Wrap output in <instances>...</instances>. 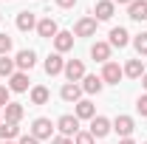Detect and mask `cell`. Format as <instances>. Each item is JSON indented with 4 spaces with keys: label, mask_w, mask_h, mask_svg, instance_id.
<instances>
[{
    "label": "cell",
    "mask_w": 147,
    "mask_h": 144,
    "mask_svg": "<svg viewBox=\"0 0 147 144\" xmlns=\"http://www.w3.org/2000/svg\"><path fill=\"white\" fill-rule=\"evenodd\" d=\"M57 130H59V136L74 139V136L79 133V119L71 116V113H65V116H59V119H57Z\"/></svg>",
    "instance_id": "cell-2"
},
{
    "label": "cell",
    "mask_w": 147,
    "mask_h": 144,
    "mask_svg": "<svg viewBox=\"0 0 147 144\" xmlns=\"http://www.w3.org/2000/svg\"><path fill=\"white\" fill-rule=\"evenodd\" d=\"M37 34L42 37V40H54V37L59 34V26H57V20L42 17L40 23H37Z\"/></svg>",
    "instance_id": "cell-8"
},
{
    "label": "cell",
    "mask_w": 147,
    "mask_h": 144,
    "mask_svg": "<svg viewBox=\"0 0 147 144\" xmlns=\"http://www.w3.org/2000/svg\"><path fill=\"white\" fill-rule=\"evenodd\" d=\"M54 48H57V54L71 51L74 48V31H59V34L54 37Z\"/></svg>",
    "instance_id": "cell-16"
},
{
    "label": "cell",
    "mask_w": 147,
    "mask_h": 144,
    "mask_svg": "<svg viewBox=\"0 0 147 144\" xmlns=\"http://www.w3.org/2000/svg\"><path fill=\"white\" fill-rule=\"evenodd\" d=\"M17 28H20V31H31V28H37V17L31 14V11H20V14H17Z\"/></svg>",
    "instance_id": "cell-22"
},
{
    "label": "cell",
    "mask_w": 147,
    "mask_h": 144,
    "mask_svg": "<svg viewBox=\"0 0 147 144\" xmlns=\"http://www.w3.org/2000/svg\"><path fill=\"white\" fill-rule=\"evenodd\" d=\"M113 11H116V3H113V0H99V3L93 6V17H96V23L110 20V17H113Z\"/></svg>",
    "instance_id": "cell-11"
},
{
    "label": "cell",
    "mask_w": 147,
    "mask_h": 144,
    "mask_svg": "<svg viewBox=\"0 0 147 144\" xmlns=\"http://www.w3.org/2000/svg\"><path fill=\"white\" fill-rule=\"evenodd\" d=\"M0 124H3V113H0Z\"/></svg>",
    "instance_id": "cell-38"
},
{
    "label": "cell",
    "mask_w": 147,
    "mask_h": 144,
    "mask_svg": "<svg viewBox=\"0 0 147 144\" xmlns=\"http://www.w3.org/2000/svg\"><path fill=\"white\" fill-rule=\"evenodd\" d=\"M65 71V59H62V54H48L45 57V73L48 76H57V73H62Z\"/></svg>",
    "instance_id": "cell-13"
},
{
    "label": "cell",
    "mask_w": 147,
    "mask_h": 144,
    "mask_svg": "<svg viewBox=\"0 0 147 144\" xmlns=\"http://www.w3.org/2000/svg\"><path fill=\"white\" fill-rule=\"evenodd\" d=\"M23 113H26V108H23L20 102H9V105L3 108V122H11V124H17L20 119H23Z\"/></svg>",
    "instance_id": "cell-14"
},
{
    "label": "cell",
    "mask_w": 147,
    "mask_h": 144,
    "mask_svg": "<svg viewBox=\"0 0 147 144\" xmlns=\"http://www.w3.org/2000/svg\"><path fill=\"white\" fill-rule=\"evenodd\" d=\"M9 90L26 93V90H28V73H26V71H14L11 76H9Z\"/></svg>",
    "instance_id": "cell-12"
},
{
    "label": "cell",
    "mask_w": 147,
    "mask_h": 144,
    "mask_svg": "<svg viewBox=\"0 0 147 144\" xmlns=\"http://www.w3.org/2000/svg\"><path fill=\"white\" fill-rule=\"evenodd\" d=\"M144 144H147V141H144Z\"/></svg>",
    "instance_id": "cell-40"
},
{
    "label": "cell",
    "mask_w": 147,
    "mask_h": 144,
    "mask_svg": "<svg viewBox=\"0 0 147 144\" xmlns=\"http://www.w3.org/2000/svg\"><path fill=\"white\" fill-rule=\"evenodd\" d=\"M17 136H20L17 124H11V122H3V124H0V141H14Z\"/></svg>",
    "instance_id": "cell-23"
},
{
    "label": "cell",
    "mask_w": 147,
    "mask_h": 144,
    "mask_svg": "<svg viewBox=\"0 0 147 144\" xmlns=\"http://www.w3.org/2000/svg\"><path fill=\"white\" fill-rule=\"evenodd\" d=\"M122 71H125V76H130V79H142V76H144V62H142V59H127V65H125Z\"/></svg>",
    "instance_id": "cell-21"
},
{
    "label": "cell",
    "mask_w": 147,
    "mask_h": 144,
    "mask_svg": "<svg viewBox=\"0 0 147 144\" xmlns=\"http://www.w3.org/2000/svg\"><path fill=\"white\" fill-rule=\"evenodd\" d=\"M9 51H11V37L0 34V57H9Z\"/></svg>",
    "instance_id": "cell-28"
},
{
    "label": "cell",
    "mask_w": 147,
    "mask_h": 144,
    "mask_svg": "<svg viewBox=\"0 0 147 144\" xmlns=\"http://www.w3.org/2000/svg\"><path fill=\"white\" fill-rule=\"evenodd\" d=\"M20 144H40V141H37L34 136H23V139H20Z\"/></svg>",
    "instance_id": "cell-33"
},
{
    "label": "cell",
    "mask_w": 147,
    "mask_h": 144,
    "mask_svg": "<svg viewBox=\"0 0 147 144\" xmlns=\"http://www.w3.org/2000/svg\"><path fill=\"white\" fill-rule=\"evenodd\" d=\"M48 99H51V93H48L45 85H34L31 88V105H45Z\"/></svg>",
    "instance_id": "cell-24"
},
{
    "label": "cell",
    "mask_w": 147,
    "mask_h": 144,
    "mask_svg": "<svg viewBox=\"0 0 147 144\" xmlns=\"http://www.w3.org/2000/svg\"><path fill=\"white\" fill-rule=\"evenodd\" d=\"M127 17L130 20H147V0H133L127 6Z\"/></svg>",
    "instance_id": "cell-20"
},
{
    "label": "cell",
    "mask_w": 147,
    "mask_h": 144,
    "mask_svg": "<svg viewBox=\"0 0 147 144\" xmlns=\"http://www.w3.org/2000/svg\"><path fill=\"white\" fill-rule=\"evenodd\" d=\"M9 96H11V90H9V85H0V108H6V105L11 102Z\"/></svg>",
    "instance_id": "cell-29"
},
{
    "label": "cell",
    "mask_w": 147,
    "mask_h": 144,
    "mask_svg": "<svg viewBox=\"0 0 147 144\" xmlns=\"http://www.w3.org/2000/svg\"><path fill=\"white\" fill-rule=\"evenodd\" d=\"M0 144H14V141H0Z\"/></svg>",
    "instance_id": "cell-37"
},
{
    "label": "cell",
    "mask_w": 147,
    "mask_h": 144,
    "mask_svg": "<svg viewBox=\"0 0 147 144\" xmlns=\"http://www.w3.org/2000/svg\"><path fill=\"white\" fill-rule=\"evenodd\" d=\"M96 17H79L74 26V37H96Z\"/></svg>",
    "instance_id": "cell-4"
},
{
    "label": "cell",
    "mask_w": 147,
    "mask_h": 144,
    "mask_svg": "<svg viewBox=\"0 0 147 144\" xmlns=\"http://www.w3.org/2000/svg\"><path fill=\"white\" fill-rule=\"evenodd\" d=\"M54 127H57V124H51V119L40 116V119H34V124H31V136H34L37 141H45V139H54Z\"/></svg>",
    "instance_id": "cell-1"
},
{
    "label": "cell",
    "mask_w": 147,
    "mask_h": 144,
    "mask_svg": "<svg viewBox=\"0 0 147 144\" xmlns=\"http://www.w3.org/2000/svg\"><path fill=\"white\" fill-rule=\"evenodd\" d=\"M142 85H144V90H147V71H144V76H142Z\"/></svg>",
    "instance_id": "cell-36"
},
{
    "label": "cell",
    "mask_w": 147,
    "mask_h": 144,
    "mask_svg": "<svg viewBox=\"0 0 147 144\" xmlns=\"http://www.w3.org/2000/svg\"><path fill=\"white\" fill-rule=\"evenodd\" d=\"M119 144H136V141H133V139H122Z\"/></svg>",
    "instance_id": "cell-35"
},
{
    "label": "cell",
    "mask_w": 147,
    "mask_h": 144,
    "mask_svg": "<svg viewBox=\"0 0 147 144\" xmlns=\"http://www.w3.org/2000/svg\"><path fill=\"white\" fill-rule=\"evenodd\" d=\"M14 65H17L20 71H31L37 65V54L31 48H23V51H17V57H14Z\"/></svg>",
    "instance_id": "cell-10"
},
{
    "label": "cell",
    "mask_w": 147,
    "mask_h": 144,
    "mask_svg": "<svg viewBox=\"0 0 147 144\" xmlns=\"http://www.w3.org/2000/svg\"><path fill=\"white\" fill-rule=\"evenodd\" d=\"M57 6H59V9H74L76 0H57Z\"/></svg>",
    "instance_id": "cell-32"
},
{
    "label": "cell",
    "mask_w": 147,
    "mask_h": 144,
    "mask_svg": "<svg viewBox=\"0 0 147 144\" xmlns=\"http://www.w3.org/2000/svg\"><path fill=\"white\" fill-rule=\"evenodd\" d=\"M82 93H85V90H82V85H76V82H65L62 90H59V96H62L68 105H76V102L82 99Z\"/></svg>",
    "instance_id": "cell-9"
},
{
    "label": "cell",
    "mask_w": 147,
    "mask_h": 144,
    "mask_svg": "<svg viewBox=\"0 0 147 144\" xmlns=\"http://www.w3.org/2000/svg\"><path fill=\"white\" fill-rule=\"evenodd\" d=\"M110 124H113V130H116V136H122V139H130V136H133V130H136L133 116H116Z\"/></svg>",
    "instance_id": "cell-3"
},
{
    "label": "cell",
    "mask_w": 147,
    "mask_h": 144,
    "mask_svg": "<svg viewBox=\"0 0 147 144\" xmlns=\"http://www.w3.org/2000/svg\"><path fill=\"white\" fill-rule=\"evenodd\" d=\"M133 48L139 51V57H147V31H142V34L133 37Z\"/></svg>",
    "instance_id": "cell-26"
},
{
    "label": "cell",
    "mask_w": 147,
    "mask_h": 144,
    "mask_svg": "<svg viewBox=\"0 0 147 144\" xmlns=\"http://www.w3.org/2000/svg\"><path fill=\"white\" fill-rule=\"evenodd\" d=\"M0 20H3V17H0Z\"/></svg>",
    "instance_id": "cell-39"
},
{
    "label": "cell",
    "mask_w": 147,
    "mask_h": 144,
    "mask_svg": "<svg viewBox=\"0 0 147 144\" xmlns=\"http://www.w3.org/2000/svg\"><path fill=\"white\" fill-rule=\"evenodd\" d=\"M14 68H17V65H14V59H9V57H0V76H3V79H9V76L14 73Z\"/></svg>",
    "instance_id": "cell-25"
},
{
    "label": "cell",
    "mask_w": 147,
    "mask_h": 144,
    "mask_svg": "<svg viewBox=\"0 0 147 144\" xmlns=\"http://www.w3.org/2000/svg\"><path fill=\"white\" fill-rule=\"evenodd\" d=\"M62 73H65L68 82H82V76H85V62H82V59H68Z\"/></svg>",
    "instance_id": "cell-5"
},
{
    "label": "cell",
    "mask_w": 147,
    "mask_h": 144,
    "mask_svg": "<svg viewBox=\"0 0 147 144\" xmlns=\"http://www.w3.org/2000/svg\"><path fill=\"white\" fill-rule=\"evenodd\" d=\"M127 42H130V34H127V28H122V26L110 28V48H125Z\"/></svg>",
    "instance_id": "cell-17"
},
{
    "label": "cell",
    "mask_w": 147,
    "mask_h": 144,
    "mask_svg": "<svg viewBox=\"0 0 147 144\" xmlns=\"http://www.w3.org/2000/svg\"><path fill=\"white\" fill-rule=\"evenodd\" d=\"M102 88H105L102 76H96V73H85L82 76V90L85 93H102Z\"/></svg>",
    "instance_id": "cell-15"
},
{
    "label": "cell",
    "mask_w": 147,
    "mask_h": 144,
    "mask_svg": "<svg viewBox=\"0 0 147 144\" xmlns=\"http://www.w3.org/2000/svg\"><path fill=\"white\" fill-rule=\"evenodd\" d=\"M110 130H113L110 119H105V116H93V119H91V130H88V133H91L93 139H105Z\"/></svg>",
    "instance_id": "cell-7"
},
{
    "label": "cell",
    "mask_w": 147,
    "mask_h": 144,
    "mask_svg": "<svg viewBox=\"0 0 147 144\" xmlns=\"http://www.w3.org/2000/svg\"><path fill=\"white\" fill-rule=\"evenodd\" d=\"M51 144H74V139H68V136H54Z\"/></svg>",
    "instance_id": "cell-31"
},
{
    "label": "cell",
    "mask_w": 147,
    "mask_h": 144,
    "mask_svg": "<svg viewBox=\"0 0 147 144\" xmlns=\"http://www.w3.org/2000/svg\"><path fill=\"white\" fill-rule=\"evenodd\" d=\"M122 76H125V71H122L119 62H105V68H102V82L105 85H119Z\"/></svg>",
    "instance_id": "cell-6"
},
{
    "label": "cell",
    "mask_w": 147,
    "mask_h": 144,
    "mask_svg": "<svg viewBox=\"0 0 147 144\" xmlns=\"http://www.w3.org/2000/svg\"><path fill=\"white\" fill-rule=\"evenodd\" d=\"M74 144H96V139H93L91 133H85V130H79V133L74 136Z\"/></svg>",
    "instance_id": "cell-27"
},
{
    "label": "cell",
    "mask_w": 147,
    "mask_h": 144,
    "mask_svg": "<svg viewBox=\"0 0 147 144\" xmlns=\"http://www.w3.org/2000/svg\"><path fill=\"white\" fill-rule=\"evenodd\" d=\"M74 116H76V119H93V116H96L93 102H88V99H79V102L74 105Z\"/></svg>",
    "instance_id": "cell-18"
},
{
    "label": "cell",
    "mask_w": 147,
    "mask_h": 144,
    "mask_svg": "<svg viewBox=\"0 0 147 144\" xmlns=\"http://www.w3.org/2000/svg\"><path fill=\"white\" fill-rule=\"evenodd\" d=\"M136 110H139V113L147 119V93H144V96H139V102H136Z\"/></svg>",
    "instance_id": "cell-30"
},
{
    "label": "cell",
    "mask_w": 147,
    "mask_h": 144,
    "mask_svg": "<svg viewBox=\"0 0 147 144\" xmlns=\"http://www.w3.org/2000/svg\"><path fill=\"white\" fill-rule=\"evenodd\" d=\"M91 57L96 59V62H110V42H93L91 45Z\"/></svg>",
    "instance_id": "cell-19"
},
{
    "label": "cell",
    "mask_w": 147,
    "mask_h": 144,
    "mask_svg": "<svg viewBox=\"0 0 147 144\" xmlns=\"http://www.w3.org/2000/svg\"><path fill=\"white\" fill-rule=\"evenodd\" d=\"M113 3H119V6H130L133 0H113Z\"/></svg>",
    "instance_id": "cell-34"
}]
</instances>
